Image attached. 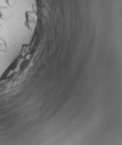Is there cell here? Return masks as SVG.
Masks as SVG:
<instances>
[{"instance_id": "6da1fadb", "label": "cell", "mask_w": 122, "mask_h": 145, "mask_svg": "<svg viewBox=\"0 0 122 145\" xmlns=\"http://www.w3.org/2000/svg\"><path fill=\"white\" fill-rule=\"evenodd\" d=\"M37 16L34 12L27 11L26 12V22L25 26L31 32H33L36 26Z\"/></svg>"}, {"instance_id": "7a4b0ae2", "label": "cell", "mask_w": 122, "mask_h": 145, "mask_svg": "<svg viewBox=\"0 0 122 145\" xmlns=\"http://www.w3.org/2000/svg\"><path fill=\"white\" fill-rule=\"evenodd\" d=\"M19 58H17L16 59L15 61H14L7 69V70L4 72L3 74L2 75L1 77V80L6 79L7 78H8L9 76H11V75H12L13 74V72L15 71V70L17 68V65H18V62H19Z\"/></svg>"}, {"instance_id": "3957f363", "label": "cell", "mask_w": 122, "mask_h": 145, "mask_svg": "<svg viewBox=\"0 0 122 145\" xmlns=\"http://www.w3.org/2000/svg\"><path fill=\"white\" fill-rule=\"evenodd\" d=\"M12 15L11 9L4 6H0V19L3 20H9Z\"/></svg>"}, {"instance_id": "277c9868", "label": "cell", "mask_w": 122, "mask_h": 145, "mask_svg": "<svg viewBox=\"0 0 122 145\" xmlns=\"http://www.w3.org/2000/svg\"><path fill=\"white\" fill-rule=\"evenodd\" d=\"M0 51L3 52H6L7 51V43L1 38H0Z\"/></svg>"}, {"instance_id": "5b68a950", "label": "cell", "mask_w": 122, "mask_h": 145, "mask_svg": "<svg viewBox=\"0 0 122 145\" xmlns=\"http://www.w3.org/2000/svg\"><path fill=\"white\" fill-rule=\"evenodd\" d=\"M7 3L8 4V5H9V7H10L11 8L13 7L14 4H15L16 0H5Z\"/></svg>"}, {"instance_id": "8992f818", "label": "cell", "mask_w": 122, "mask_h": 145, "mask_svg": "<svg viewBox=\"0 0 122 145\" xmlns=\"http://www.w3.org/2000/svg\"><path fill=\"white\" fill-rule=\"evenodd\" d=\"M3 25H2V24L0 23V32H1V31H2V30H3Z\"/></svg>"}, {"instance_id": "52a82bcc", "label": "cell", "mask_w": 122, "mask_h": 145, "mask_svg": "<svg viewBox=\"0 0 122 145\" xmlns=\"http://www.w3.org/2000/svg\"><path fill=\"white\" fill-rule=\"evenodd\" d=\"M0 59H1V58H0Z\"/></svg>"}]
</instances>
